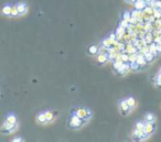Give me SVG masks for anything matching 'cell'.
<instances>
[{
  "label": "cell",
  "instance_id": "1",
  "mask_svg": "<svg viewBox=\"0 0 161 142\" xmlns=\"http://www.w3.org/2000/svg\"><path fill=\"white\" fill-rule=\"evenodd\" d=\"M15 129H16V123H11L6 120L4 122V125H2L1 129H0V131L2 133H11V132H13Z\"/></svg>",
  "mask_w": 161,
  "mask_h": 142
},
{
  "label": "cell",
  "instance_id": "2",
  "mask_svg": "<svg viewBox=\"0 0 161 142\" xmlns=\"http://www.w3.org/2000/svg\"><path fill=\"white\" fill-rule=\"evenodd\" d=\"M70 127L73 128V129H77V128L82 127L83 125V119H81L79 117H77L76 115L72 116L71 119H70Z\"/></svg>",
  "mask_w": 161,
  "mask_h": 142
},
{
  "label": "cell",
  "instance_id": "3",
  "mask_svg": "<svg viewBox=\"0 0 161 142\" xmlns=\"http://www.w3.org/2000/svg\"><path fill=\"white\" fill-rule=\"evenodd\" d=\"M75 115L77 116V117H79L81 119H88L90 117V110H87V109H85V108H79L77 110H76V114Z\"/></svg>",
  "mask_w": 161,
  "mask_h": 142
},
{
  "label": "cell",
  "instance_id": "4",
  "mask_svg": "<svg viewBox=\"0 0 161 142\" xmlns=\"http://www.w3.org/2000/svg\"><path fill=\"white\" fill-rule=\"evenodd\" d=\"M119 107H120V111H122V114L124 116L128 115V114H129V111H130V109H131V108L129 107V105L127 104V101H126V100H122V101H120Z\"/></svg>",
  "mask_w": 161,
  "mask_h": 142
},
{
  "label": "cell",
  "instance_id": "5",
  "mask_svg": "<svg viewBox=\"0 0 161 142\" xmlns=\"http://www.w3.org/2000/svg\"><path fill=\"white\" fill-rule=\"evenodd\" d=\"M153 131H154V125L153 122H146L145 125V132L148 135H152Z\"/></svg>",
  "mask_w": 161,
  "mask_h": 142
},
{
  "label": "cell",
  "instance_id": "6",
  "mask_svg": "<svg viewBox=\"0 0 161 142\" xmlns=\"http://www.w3.org/2000/svg\"><path fill=\"white\" fill-rule=\"evenodd\" d=\"M135 8H136V10H145L146 8V2L144 0H137L136 2H135Z\"/></svg>",
  "mask_w": 161,
  "mask_h": 142
},
{
  "label": "cell",
  "instance_id": "7",
  "mask_svg": "<svg viewBox=\"0 0 161 142\" xmlns=\"http://www.w3.org/2000/svg\"><path fill=\"white\" fill-rule=\"evenodd\" d=\"M18 8V12H19V15H24L25 12H27V4H23V2H21L17 6Z\"/></svg>",
  "mask_w": 161,
  "mask_h": 142
},
{
  "label": "cell",
  "instance_id": "8",
  "mask_svg": "<svg viewBox=\"0 0 161 142\" xmlns=\"http://www.w3.org/2000/svg\"><path fill=\"white\" fill-rule=\"evenodd\" d=\"M136 62H137L140 66H144L146 64V62H147L146 61V58H145V55H139V56H137Z\"/></svg>",
  "mask_w": 161,
  "mask_h": 142
},
{
  "label": "cell",
  "instance_id": "9",
  "mask_svg": "<svg viewBox=\"0 0 161 142\" xmlns=\"http://www.w3.org/2000/svg\"><path fill=\"white\" fill-rule=\"evenodd\" d=\"M145 120L146 122H154V120H156V117L153 116V114H147L145 116Z\"/></svg>",
  "mask_w": 161,
  "mask_h": 142
},
{
  "label": "cell",
  "instance_id": "10",
  "mask_svg": "<svg viewBox=\"0 0 161 142\" xmlns=\"http://www.w3.org/2000/svg\"><path fill=\"white\" fill-rule=\"evenodd\" d=\"M2 13L4 15H11V7L10 6H4L2 8Z\"/></svg>",
  "mask_w": 161,
  "mask_h": 142
},
{
  "label": "cell",
  "instance_id": "11",
  "mask_svg": "<svg viewBox=\"0 0 161 142\" xmlns=\"http://www.w3.org/2000/svg\"><path fill=\"white\" fill-rule=\"evenodd\" d=\"M126 101H127V104L129 105L130 108H134L135 106H136V100H135L133 97H129L128 99H126Z\"/></svg>",
  "mask_w": 161,
  "mask_h": 142
},
{
  "label": "cell",
  "instance_id": "12",
  "mask_svg": "<svg viewBox=\"0 0 161 142\" xmlns=\"http://www.w3.org/2000/svg\"><path fill=\"white\" fill-rule=\"evenodd\" d=\"M149 52H151V53L156 56V55L159 53V52H158V50H157V45H156V44H151V45H150V47H149Z\"/></svg>",
  "mask_w": 161,
  "mask_h": 142
},
{
  "label": "cell",
  "instance_id": "13",
  "mask_svg": "<svg viewBox=\"0 0 161 142\" xmlns=\"http://www.w3.org/2000/svg\"><path fill=\"white\" fill-rule=\"evenodd\" d=\"M145 58L147 62H151L154 58V55H153L151 52H147V53L145 54Z\"/></svg>",
  "mask_w": 161,
  "mask_h": 142
},
{
  "label": "cell",
  "instance_id": "14",
  "mask_svg": "<svg viewBox=\"0 0 161 142\" xmlns=\"http://www.w3.org/2000/svg\"><path fill=\"white\" fill-rule=\"evenodd\" d=\"M97 52H98V49L95 45H92L90 49H88V53H90V55H95V54H97Z\"/></svg>",
  "mask_w": 161,
  "mask_h": 142
},
{
  "label": "cell",
  "instance_id": "15",
  "mask_svg": "<svg viewBox=\"0 0 161 142\" xmlns=\"http://www.w3.org/2000/svg\"><path fill=\"white\" fill-rule=\"evenodd\" d=\"M38 121L40 123H45L47 122V118H45V114H40L38 116Z\"/></svg>",
  "mask_w": 161,
  "mask_h": 142
},
{
  "label": "cell",
  "instance_id": "16",
  "mask_svg": "<svg viewBox=\"0 0 161 142\" xmlns=\"http://www.w3.org/2000/svg\"><path fill=\"white\" fill-rule=\"evenodd\" d=\"M44 114H45L47 121H52V120L54 119V115H53L51 111H47V112H44Z\"/></svg>",
  "mask_w": 161,
  "mask_h": 142
},
{
  "label": "cell",
  "instance_id": "17",
  "mask_svg": "<svg viewBox=\"0 0 161 142\" xmlns=\"http://www.w3.org/2000/svg\"><path fill=\"white\" fill-rule=\"evenodd\" d=\"M97 60H98V62L101 63V64H103V63H105V62L107 61V58H106V55H105V54H101V55H98Z\"/></svg>",
  "mask_w": 161,
  "mask_h": 142
},
{
  "label": "cell",
  "instance_id": "18",
  "mask_svg": "<svg viewBox=\"0 0 161 142\" xmlns=\"http://www.w3.org/2000/svg\"><path fill=\"white\" fill-rule=\"evenodd\" d=\"M7 121H9V122L11 123H17V118L13 115H9L7 117Z\"/></svg>",
  "mask_w": 161,
  "mask_h": 142
},
{
  "label": "cell",
  "instance_id": "19",
  "mask_svg": "<svg viewBox=\"0 0 161 142\" xmlns=\"http://www.w3.org/2000/svg\"><path fill=\"white\" fill-rule=\"evenodd\" d=\"M145 125L146 123L144 122H137L136 123V129H138V130H145Z\"/></svg>",
  "mask_w": 161,
  "mask_h": 142
},
{
  "label": "cell",
  "instance_id": "20",
  "mask_svg": "<svg viewBox=\"0 0 161 142\" xmlns=\"http://www.w3.org/2000/svg\"><path fill=\"white\" fill-rule=\"evenodd\" d=\"M18 15H19V12H18V8L11 7V15L12 17H17Z\"/></svg>",
  "mask_w": 161,
  "mask_h": 142
},
{
  "label": "cell",
  "instance_id": "21",
  "mask_svg": "<svg viewBox=\"0 0 161 142\" xmlns=\"http://www.w3.org/2000/svg\"><path fill=\"white\" fill-rule=\"evenodd\" d=\"M130 19H131V15H130L129 12H125V13H124V20L129 22Z\"/></svg>",
  "mask_w": 161,
  "mask_h": 142
},
{
  "label": "cell",
  "instance_id": "22",
  "mask_svg": "<svg viewBox=\"0 0 161 142\" xmlns=\"http://www.w3.org/2000/svg\"><path fill=\"white\" fill-rule=\"evenodd\" d=\"M156 84H157V86L161 87V73L156 77Z\"/></svg>",
  "mask_w": 161,
  "mask_h": 142
},
{
  "label": "cell",
  "instance_id": "23",
  "mask_svg": "<svg viewBox=\"0 0 161 142\" xmlns=\"http://www.w3.org/2000/svg\"><path fill=\"white\" fill-rule=\"evenodd\" d=\"M127 52H129V53H131V54H135V52H136V49H135L134 46L128 45V47H127Z\"/></svg>",
  "mask_w": 161,
  "mask_h": 142
},
{
  "label": "cell",
  "instance_id": "24",
  "mask_svg": "<svg viewBox=\"0 0 161 142\" xmlns=\"http://www.w3.org/2000/svg\"><path fill=\"white\" fill-rule=\"evenodd\" d=\"M154 7H156V9L161 10V0H157V1L154 2Z\"/></svg>",
  "mask_w": 161,
  "mask_h": 142
},
{
  "label": "cell",
  "instance_id": "25",
  "mask_svg": "<svg viewBox=\"0 0 161 142\" xmlns=\"http://www.w3.org/2000/svg\"><path fill=\"white\" fill-rule=\"evenodd\" d=\"M122 61L124 62V63L128 62V61H129V56H128V55H126V54H122Z\"/></svg>",
  "mask_w": 161,
  "mask_h": 142
},
{
  "label": "cell",
  "instance_id": "26",
  "mask_svg": "<svg viewBox=\"0 0 161 142\" xmlns=\"http://www.w3.org/2000/svg\"><path fill=\"white\" fill-rule=\"evenodd\" d=\"M156 45H157V50L159 53H161V41L159 42H156Z\"/></svg>",
  "mask_w": 161,
  "mask_h": 142
},
{
  "label": "cell",
  "instance_id": "27",
  "mask_svg": "<svg viewBox=\"0 0 161 142\" xmlns=\"http://www.w3.org/2000/svg\"><path fill=\"white\" fill-rule=\"evenodd\" d=\"M156 25H157L158 29H160V30H161V19L157 20V22H156Z\"/></svg>",
  "mask_w": 161,
  "mask_h": 142
},
{
  "label": "cell",
  "instance_id": "28",
  "mask_svg": "<svg viewBox=\"0 0 161 142\" xmlns=\"http://www.w3.org/2000/svg\"><path fill=\"white\" fill-rule=\"evenodd\" d=\"M146 40H147L148 42H150V41H151V35H150V34L147 35V38H146Z\"/></svg>",
  "mask_w": 161,
  "mask_h": 142
},
{
  "label": "cell",
  "instance_id": "29",
  "mask_svg": "<svg viewBox=\"0 0 161 142\" xmlns=\"http://www.w3.org/2000/svg\"><path fill=\"white\" fill-rule=\"evenodd\" d=\"M126 1H127L128 4H135V2L137 1V0H126Z\"/></svg>",
  "mask_w": 161,
  "mask_h": 142
},
{
  "label": "cell",
  "instance_id": "30",
  "mask_svg": "<svg viewBox=\"0 0 161 142\" xmlns=\"http://www.w3.org/2000/svg\"><path fill=\"white\" fill-rule=\"evenodd\" d=\"M12 141H13V142H20V141H21V138H16V139H13Z\"/></svg>",
  "mask_w": 161,
  "mask_h": 142
},
{
  "label": "cell",
  "instance_id": "31",
  "mask_svg": "<svg viewBox=\"0 0 161 142\" xmlns=\"http://www.w3.org/2000/svg\"><path fill=\"white\" fill-rule=\"evenodd\" d=\"M146 4H152L153 2V0H144Z\"/></svg>",
  "mask_w": 161,
  "mask_h": 142
},
{
  "label": "cell",
  "instance_id": "32",
  "mask_svg": "<svg viewBox=\"0 0 161 142\" xmlns=\"http://www.w3.org/2000/svg\"><path fill=\"white\" fill-rule=\"evenodd\" d=\"M160 73H161V67H160Z\"/></svg>",
  "mask_w": 161,
  "mask_h": 142
}]
</instances>
